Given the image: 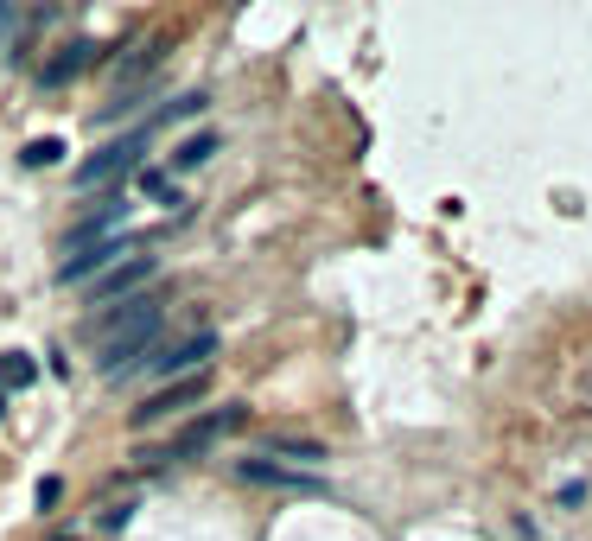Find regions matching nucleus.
<instances>
[{
  "label": "nucleus",
  "mask_w": 592,
  "mask_h": 541,
  "mask_svg": "<svg viewBox=\"0 0 592 541\" xmlns=\"http://www.w3.org/2000/svg\"><path fill=\"white\" fill-rule=\"evenodd\" d=\"M160 319H166V300H153V293H134V300H121V312L96 325V363L102 376L121 382L134 376L147 363V351L160 344Z\"/></svg>",
  "instance_id": "1"
},
{
  "label": "nucleus",
  "mask_w": 592,
  "mask_h": 541,
  "mask_svg": "<svg viewBox=\"0 0 592 541\" xmlns=\"http://www.w3.org/2000/svg\"><path fill=\"white\" fill-rule=\"evenodd\" d=\"M217 357V331H191V338H172V344H153L147 363L134 376H160V382H185V376H204V363Z\"/></svg>",
  "instance_id": "2"
},
{
  "label": "nucleus",
  "mask_w": 592,
  "mask_h": 541,
  "mask_svg": "<svg viewBox=\"0 0 592 541\" xmlns=\"http://www.w3.org/2000/svg\"><path fill=\"white\" fill-rule=\"evenodd\" d=\"M141 147H147V128L121 134V141H109V147H96L90 160L77 166V185H83V191H96V185H115V179H128V172L141 166Z\"/></svg>",
  "instance_id": "3"
},
{
  "label": "nucleus",
  "mask_w": 592,
  "mask_h": 541,
  "mask_svg": "<svg viewBox=\"0 0 592 541\" xmlns=\"http://www.w3.org/2000/svg\"><path fill=\"white\" fill-rule=\"evenodd\" d=\"M242 421H249L242 408H217V414H204V421L179 427V433H172V446H166V452H153V459H198V452H211L223 433H236Z\"/></svg>",
  "instance_id": "4"
},
{
  "label": "nucleus",
  "mask_w": 592,
  "mask_h": 541,
  "mask_svg": "<svg viewBox=\"0 0 592 541\" xmlns=\"http://www.w3.org/2000/svg\"><path fill=\"white\" fill-rule=\"evenodd\" d=\"M204 389H211V376H185V382H166V389H160V395H147V401H141V408H134V414H128V427H134V433H147V427H160V421H172V414H185V408H191V401H198Z\"/></svg>",
  "instance_id": "5"
},
{
  "label": "nucleus",
  "mask_w": 592,
  "mask_h": 541,
  "mask_svg": "<svg viewBox=\"0 0 592 541\" xmlns=\"http://www.w3.org/2000/svg\"><path fill=\"white\" fill-rule=\"evenodd\" d=\"M153 268H160V261H153L147 249L121 255L109 274H96V281H90V300H96V306H109V300H134V287H147V281H153Z\"/></svg>",
  "instance_id": "6"
},
{
  "label": "nucleus",
  "mask_w": 592,
  "mask_h": 541,
  "mask_svg": "<svg viewBox=\"0 0 592 541\" xmlns=\"http://www.w3.org/2000/svg\"><path fill=\"white\" fill-rule=\"evenodd\" d=\"M236 484H261V491H300V497H319L325 484L319 478H306V471H287V465H274V459H236Z\"/></svg>",
  "instance_id": "7"
},
{
  "label": "nucleus",
  "mask_w": 592,
  "mask_h": 541,
  "mask_svg": "<svg viewBox=\"0 0 592 541\" xmlns=\"http://www.w3.org/2000/svg\"><path fill=\"white\" fill-rule=\"evenodd\" d=\"M96 58H102V45H96V39H77V45H64L58 58L45 64V71H39V83H45V90H64V83H71V77H83Z\"/></svg>",
  "instance_id": "8"
},
{
  "label": "nucleus",
  "mask_w": 592,
  "mask_h": 541,
  "mask_svg": "<svg viewBox=\"0 0 592 541\" xmlns=\"http://www.w3.org/2000/svg\"><path fill=\"white\" fill-rule=\"evenodd\" d=\"M261 459H293V465H325V446L319 440H287V433H274L268 452Z\"/></svg>",
  "instance_id": "9"
},
{
  "label": "nucleus",
  "mask_w": 592,
  "mask_h": 541,
  "mask_svg": "<svg viewBox=\"0 0 592 541\" xmlns=\"http://www.w3.org/2000/svg\"><path fill=\"white\" fill-rule=\"evenodd\" d=\"M211 153H217V134L204 128V134H191V141L172 147V172H198L204 160H211Z\"/></svg>",
  "instance_id": "10"
},
{
  "label": "nucleus",
  "mask_w": 592,
  "mask_h": 541,
  "mask_svg": "<svg viewBox=\"0 0 592 541\" xmlns=\"http://www.w3.org/2000/svg\"><path fill=\"white\" fill-rule=\"evenodd\" d=\"M160 51H166V39H147V45L134 51L128 64H115V83H141V77L153 71V64H160Z\"/></svg>",
  "instance_id": "11"
},
{
  "label": "nucleus",
  "mask_w": 592,
  "mask_h": 541,
  "mask_svg": "<svg viewBox=\"0 0 592 541\" xmlns=\"http://www.w3.org/2000/svg\"><path fill=\"white\" fill-rule=\"evenodd\" d=\"M26 382H39V363L26 351H7L0 357V389H26Z\"/></svg>",
  "instance_id": "12"
},
{
  "label": "nucleus",
  "mask_w": 592,
  "mask_h": 541,
  "mask_svg": "<svg viewBox=\"0 0 592 541\" xmlns=\"http://www.w3.org/2000/svg\"><path fill=\"white\" fill-rule=\"evenodd\" d=\"M58 160H64V141H51V134L20 147V166H32V172H39V166H58Z\"/></svg>",
  "instance_id": "13"
},
{
  "label": "nucleus",
  "mask_w": 592,
  "mask_h": 541,
  "mask_svg": "<svg viewBox=\"0 0 592 541\" xmlns=\"http://www.w3.org/2000/svg\"><path fill=\"white\" fill-rule=\"evenodd\" d=\"M204 109H211V96H204V90H191V96H179V102H172V121H191V115H204Z\"/></svg>",
  "instance_id": "14"
},
{
  "label": "nucleus",
  "mask_w": 592,
  "mask_h": 541,
  "mask_svg": "<svg viewBox=\"0 0 592 541\" xmlns=\"http://www.w3.org/2000/svg\"><path fill=\"white\" fill-rule=\"evenodd\" d=\"M141 191H153V198H172V204H179V191L166 185V172H160V166H147V172H141Z\"/></svg>",
  "instance_id": "15"
},
{
  "label": "nucleus",
  "mask_w": 592,
  "mask_h": 541,
  "mask_svg": "<svg viewBox=\"0 0 592 541\" xmlns=\"http://www.w3.org/2000/svg\"><path fill=\"white\" fill-rule=\"evenodd\" d=\"M58 497H64V484H58V478H39V510H51Z\"/></svg>",
  "instance_id": "16"
},
{
  "label": "nucleus",
  "mask_w": 592,
  "mask_h": 541,
  "mask_svg": "<svg viewBox=\"0 0 592 541\" xmlns=\"http://www.w3.org/2000/svg\"><path fill=\"white\" fill-rule=\"evenodd\" d=\"M0 414H7V401H0Z\"/></svg>",
  "instance_id": "17"
}]
</instances>
